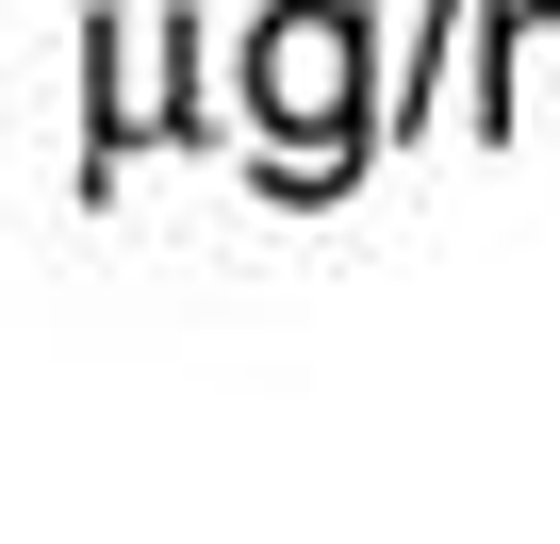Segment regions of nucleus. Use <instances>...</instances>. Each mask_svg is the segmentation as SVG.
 <instances>
[{
    "label": "nucleus",
    "mask_w": 560,
    "mask_h": 544,
    "mask_svg": "<svg viewBox=\"0 0 560 544\" xmlns=\"http://www.w3.org/2000/svg\"><path fill=\"white\" fill-rule=\"evenodd\" d=\"M247 132H264V182L280 198L363 182V149L396 132V83H380L363 0H264V18H247Z\"/></svg>",
    "instance_id": "nucleus-1"
},
{
    "label": "nucleus",
    "mask_w": 560,
    "mask_h": 544,
    "mask_svg": "<svg viewBox=\"0 0 560 544\" xmlns=\"http://www.w3.org/2000/svg\"><path fill=\"white\" fill-rule=\"evenodd\" d=\"M198 34L165 18V0H132V18H100V116H83V182H116L149 132H214V100L182 83Z\"/></svg>",
    "instance_id": "nucleus-2"
}]
</instances>
